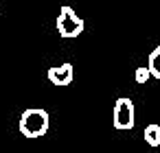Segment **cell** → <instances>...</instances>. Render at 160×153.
<instances>
[{
    "label": "cell",
    "mask_w": 160,
    "mask_h": 153,
    "mask_svg": "<svg viewBox=\"0 0 160 153\" xmlns=\"http://www.w3.org/2000/svg\"><path fill=\"white\" fill-rule=\"evenodd\" d=\"M145 140H147V144L149 146H158L160 144V125H149V127H145Z\"/></svg>",
    "instance_id": "obj_6"
},
{
    "label": "cell",
    "mask_w": 160,
    "mask_h": 153,
    "mask_svg": "<svg viewBox=\"0 0 160 153\" xmlns=\"http://www.w3.org/2000/svg\"><path fill=\"white\" fill-rule=\"evenodd\" d=\"M83 29H86L83 20L70 7H62L59 18H57V33L62 37H77V35L83 33Z\"/></svg>",
    "instance_id": "obj_2"
},
{
    "label": "cell",
    "mask_w": 160,
    "mask_h": 153,
    "mask_svg": "<svg viewBox=\"0 0 160 153\" xmlns=\"http://www.w3.org/2000/svg\"><path fill=\"white\" fill-rule=\"evenodd\" d=\"M48 81L53 85H59V88L68 85L72 81V64H62L57 68H51L48 70Z\"/></svg>",
    "instance_id": "obj_4"
},
{
    "label": "cell",
    "mask_w": 160,
    "mask_h": 153,
    "mask_svg": "<svg viewBox=\"0 0 160 153\" xmlns=\"http://www.w3.org/2000/svg\"><path fill=\"white\" fill-rule=\"evenodd\" d=\"M149 77H151V72H149V68H147V66H145V68H138V70H136V74H134L136 83H147V81H149Z\"/></svg>",
    "instance_id": "obj_7"
},
{
    "label": "cell",
    "mask_w": 160,
    "mask_h": 153,
    "mask_svg": "<svg viewBox=\"0 0 160 153\" xmlns=\"http://www.w3.org/2000/svg\"><path fill=\"white\" fill-rule=\"evenodd\" d=\"M112 120L116 129H132L134 127V103L129 98H118L114 103Z\"/></svg>",
    "instance_id": "obj_3"
},
{
    "label": "cell",
    "mask_w": 160,
    "mask_h": 153,
    "mask_svg": "<svg viewBox=\"0 0 160 153\" xmlns=\"http://www.w3.org/2000/svg\"><path fill=\"white\" fill-rule=\"evenodd\" d=\"M147 68L151 72V77L160 79V46H156L149 55V61H147Z\"/></svg>",
    "instance_id": "obj_5"
},
{
    "label": "cell",
    "mask_w": 160,
    "mask_h": 153,
    "mask_svg": "<svg viewBox=\"0 0 160 153\" xmlns=\"http://www.w3.org/2000/svg\"><path fill=\"white\" fill-rule=\"evenodd\" d=\"M20 131L27 138H40L48 131V112L46 109H27L20 116Z\"/></svg>",
    "instance_id": "obj_1"
}]
</instances>
